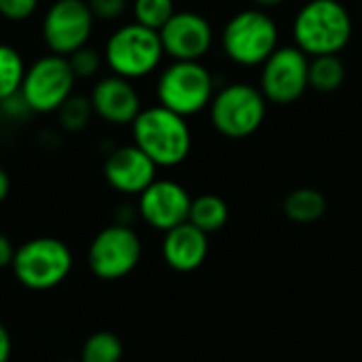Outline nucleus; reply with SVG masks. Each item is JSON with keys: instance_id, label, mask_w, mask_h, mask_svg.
Here are the masks:
<instances>
[{"instance_id": "nucleus-1", "label": "nucleus", "mask_w": 362, "mask_h": 362, "mask_svg": "<svg viewBox=\"0 0 362 362\" xmlns=\"http://www.w3.org/2000/svg\"><path fill=\"white\" fill-rule=\"evenodd\" d=\"M352 15L339 0L305 2L293 23L295 47L308 57L339 55L352 40Z\"/></svg>"}, {"instance_id": "nucleus-2", "label": "nucleus", "mask_w": 362, "mask_h": 362, "mask_svg": "<svg viewBox=\"0 0 362 362\" xmlns=\"http://www.w3.org/2000/svg\"><path fill=\"white\" fill-rule=\"evenodd\" d=\"M134 144L146 153L157 168L180 165L191 153V129L182 115L157 104L142 108L132 123Z\"/></svg>"}, {"instance_id": "nucleus-3", "label": "nucleus", "mask_w": 362, "mask_h": 362, "mask_svg": "<svg viewBox=\"0 0 362 362\" xmlns=\"http://www.w3.org/2000/svg\"><path fill=\"white\" fill-rule=\"evenodd\" d=\"M163 55L159 32L136 21L117 28L104 47V62L110 72L127 81L144 78L155 72Z\"/></svg>"}, {"instance_id": "nucleus-4", "label": "nucleus", "mask_w": 362, "mask_h": 362, "mask_svg": "<svg viewBox=\"0 0 362 362\" xmlns=\"http://www.w3.org/2000/svg\"><path fill=\"white\" fill-rule=\"evenodd\" d=\"M72 250L57 238H34L15 248L11 269L28 291H51L72 272Z\"/></svg>"}, {"instance_id": "nucleus-5", "label": "nucleus", "mask_w": 362, "mask_h": 362, "mask_svg": "<svg viewBox=\"0 0 362 362\" xmlns=\"http://www.w3.org/2000/svg\"><path fill=\"white\" fill-rule=\"evenodd\" d=\"M267 100L263 91L250 83H231L214 93L210 102V119L214 129L231 140L252 136L265 121Z\"/></svg>"}, {"instance_id": "nucleus-6", "label": "nucleus", "mask_w": 362, "mask_h": 362, "mask_svg": "<svg viewBox=\"0 0 362 362\" xmlns=\"http://www.w3.org/2000/svg\"><path fill=\"white\" fill-rule=\"evenodd\" d=\"M223 51L240 66H263L278 49V25L263 8L235 13L223 28Z\"/></svg>"}, {"instance_id": "nucleus-7", "label": "nucleus", "mask_w": 362, "mask_h": 362, "mask_svg": "<svg viewBox=\"0 0 362 362\" xmlns=\"http://www.w3.org/2000/svg\"><path fill=\"white\" fill-rule=\"evenodd\" d=\"M214 98V78L199 62H172L157 81V100L161 106L193 117L210 106Z\"/></svg>"}, {"instance_id": "nucleus-8", "label": "nucleus", "mask_w": 362, "mask_h": 362, "mask_svg": "<svg viewBox=\"0 0 362 362\" xmlns=\"http://www.w3.org/2000/svg\"><path fill=\"white\" fill-rule=\"evenodd\" d=\"M74 83L76 74L72 72L68 57L49 53L38 57L25 70L19 93L30 112L49 115L57 112L59 106L74 93Z\"/></svg>"}, {"instance_id": "nucleus-9", "label": "nucleus", "mask_w": 362, "mask_h": 362, "mask_svg": "<svg viewBox=\"0 0 362 362\" xmlns=\"http://www.w3.org/2000/svg\"><path fill=\"white\" fill-rule=\"evenodd\" d=\"M142 259V242L132 225H108L89 244L87 265L98 280L115 282L129 276Z\"/></svg>"}, {"instance_id": "nucleus-10", "label": "nucleus", "mask_w": 362, "mask_h": 362, "mask_svg": "<svg viewBox=\"0 0 362 362\" xmlns=\"http://www.w3.org/2000/svg\"><path fill=\"white\" fill-rule=\"evenodd\" d=\"M310 87V57L299 47H278L261 68V91L278 106L295 104Z\"/></svg>"}, {"instance_id": "nucleus-11", "label": "nucleus", "mask_w": 362, "mask_h": 362, "mask_svg": "<svg viewBox=\"0 0 362 362\" xmlns=\"http://www.w3.org/2000/svg\"><path fill=\"white\" fill-rule=\"evenodd\" d=\"M93 13L87 0H55L42 17V40L55 55H72L93 32Z\"/></svg>"}, {"instance_id": "nucleus-12", "label": "nucleus", "mask_w": 362, "mask_h": 362, "mask_svg": "<svg viewBox=\"0 0 362 362\" xmlns=\"http://www.w3.org/2000/svg\"><path fill=\"white\" fill-rule=\"evenodd\" d=\"M191 202L193 199L182 185L168 178H157L138 195V214L148 227L165 233L189 221Z\"/></svg>"}, {"instance_id": "nucleus-13", "label": "nucleus", "mask_w": 362, "mask_h": 362, "mask_svg": "<svg viewBox=\"0 0 362 362\" xmlns=\"http://www.w3.org/2000/svg\"><path fill=\"white\" fill-rule=\"evenodd\" d=\"M165 55L174 62H199L212 47L210 21L195 11H176L159 30Z\"/></svg>"}, {"instance_id": "nucleus-14", "label": "nucleus", "mask_w": 362, "mask_h": 362, "mask_svg": "<svg viewBox=\"0 0 362 362\" xmlns=\"http://www.w3.org/2000/svg\"><path fill=\"white\" fill-rule=\"evenodd\" d=\"M104 178L117 193L140 195L157 180V165L136 144H125L106 157Z\"/></svg>"}, {"instance_id": "nucleus-15", "label": "nucleus", "mask_w": 362, "mask_h": 362, "mask_svg": "<svg viewBox=\"0 0 362 362\" xmlns=\"http://www.w3.org/2000/svg\"><path fill=\"white\" fill-rule=\"evenodd\" d=\"M93 112L110 125H132L142 110L140 95L132 81L110 74L100 78L91 89Z\"/></svg>"}, {"instance_id": "nucleus-16", "label": "nucleus", "mask_w": 362, "mask_h": 362, "mask_svg": "<svg viewBox=\"0 0 362 362\" xmlns=\"http://www.w3.org/2000/svg\"><path fill=\"white\" fill-rule=\"evenodd\" d=\"M208 233L191 225L189 221L165 231L163 244H161V255L168 267L180 274L195 272L204 265L208 257Z\"/></svg>"}, {"instance_id": "nucleus-17", "label": "nucleus", "mask_w": 362, "mask_h": 362, "mask_svg": "<svg viewBox=\"0 0 362 362\" xmlns=\"http://www.w3.org/2000/svg\"><path fill=\"white\" fill-rule=\"evenodd\" d=\"M325 212H327V197L312 187L295 189L284 199V214L299 225L316 223L325 216Z\"/></svg>"}, {"instance_id": "nucleus-18", "label": "nucleus", "mask_w": 362, "mask_h": 362, "mask_svg": "<svg viewBox=\"0 0 362 362\" xmlns=\"http://www.w3.org/2000/svg\"><path fill=\"white\" fill-rule=\"evenodd\" d=\"M229 221V206L223 197L206 193L191 202L189 210V223L202 229L204 233H216L221 231Z\"/></svg>"}, {"instance_id": "nucleus-19", "label": "nucleus", "mask_w": 362, "mask_h": 362, "mask_svg": "<svg viewBox=\"0 0 362 362\" xmlns=\"http://www.w3.org/2000/svg\"><path fill=\"white\" fill-rule=\"evenodd\" d=\"M346 81V64L339 55H316L310 59V87L320 93L341 89Z\"/></svg>"}, {"instance_id": "nucleus-20", "label": "nucleus", "mask_w": 362, "mask_h": 362, "mask_svg": "<svg viewBox=\"0 0 362 362\" xmlns=\"http://www.w3.org/2000/svg\"><path fill=\"white\" fill-rule=\"evenodd\" d=\"M25 64L19 51L11 45L0 42V102L17 95L23 85Z\"/></svg>"}, {"instance_id": "nucleus-21", "label": "nucleus", "mask_w": 362, "mask_h": 362, "mask_svg": "<svg viewBox=\"0 0 362 362\" xmlns=\"http://www.w3.org/2000/svg\"><path fill=\"white\" fill-rule=\"evenodd\" d=\"M123 341L110 331H95L81 348V362H121Z\"/></svg>"}, {"instance_id": "nucleus-22", "label": "nucleus", "mask_w": 362, "mask_h": 362, "mask_svg": "<svg viewBox=\"0 0 362 362\" xmlns=\"http://www.w3.org/2000/svg\"><path fill=\"white\" fill-rule=\"evenodd\" d=\"M93 106L87 95H76L72 93L57 110V121L66 132H81L89 125L93 117Z\"/></svg>"}, {"instance_id": "nucleus-23", "label": "nucleus", "mask_w": 362, "mask_h": 362, "mask_svg": "<svg viewBox=\"0 0 362 362\" xmlns=\"http://www.w3.org/2000/svg\"><path fill=\"white\" fill-rule=\"evenodd\" d=\"M174 13V0H134V21L157 32Z\"/></svg>"}, {"instance_id": "nucleus-24", "label": "nucleus", "mask_w": 362, "mask_h": 362, "mask_svg": "<svg viewBox=\"0 0 362 362\" xmlns=\"http://www.w3.org/2000/svg\"><path fill=\"white\" fill-rule=\"evenodd\" d=\"M68 62H70L72 72L76 74V78H89V76L98 74L102 57L93 47L85 45L78 51H74L72 55H68Z\"/></svg>"}, {"instance_id": "nucleus-25", "label": "nucleus", "mask_w": 362, "mask_h": 362, "mask_svg": "<svg viewBox=\"0 0 362 362\" xmlns=\"http://www.w3.org/2000/svg\"><path fill=\"white\" fill-rule=\"evenodd\" d=\"M38 8V0H0V15L6 21H25Z\"/></svg>"}, {"instance_id": "nucleus-26", "label": "nucleus", "mask_w": 362, "mask_h": 362, "mask_svg": "<svg viewBox=\"0 0 362 362\" xmlns=\"http://www.w3.org/2000/svg\"><path fill=\"white\" fill-rule=\"evenodd\" d=\"M95 19L112 21L127 11V0H87Z\"/></svg>"}, {"instance_id": "nucleus-27", "label": "nucleus", "mask_w": 362, "mask_h": 362, "mask_svg": "<svg viewBox=\"0 0 362 362\" xmlns=\"http://www.w3.org/2000/svg\"><path fill=\"white\" fill-rule=\"evenodd\" d=\"M13 257H15V246H13V242L0 231V269L11 267Z\"/></svg>"}, {"instance_id": "nucleus-28", "label": "nucleus", "mask_w": 362, "mask_h": 362, "mask_svg": "<svg viewBox=\"0 0 362 362\" xmlns=\"http://www.w3.org/2000/svg\"><path fill=\"white\" fill-rule=\"evenodd\" d=\"M11 354H13V341H11L6 327L0 322V362L11 361Z\"/></svg>"}, {"instance_id": "nucleus-29", "label": "nucleus", "mask_w": 362, "mask_h": 362, "mask_svg": "<svg viewBox=\"0 0 362 362\" xmlns=\"http://www.w3.org/2000/svg\"><path fill=\"white\" fill-rule=\"evenodd\" d=\"M8 191H11V178H8V174L0 168V204L6 199Z\"/></svg>"}, {"instance_id": "nucleus-30", "label": "nucleus", "mask_w": 362, "mask_h": 362, "mask_svg": "<svg viewBox=\"0 0 362 362\" xmlns=\"http://www.w3.org/2000/svg\"><path fill=\"white\" fill-rule=\"evenodd\" d=\"M257 4V8H274V6H280L284 0H252Z\"/></svg>"}, {"instance_id": "nucleus-31", "label": "nucleus", "mask_w": 362, "mask_h": 362, "mask_svg": "<svg viewBox=\"0 0 362 362\" xmlns=\"http://www.w3.org/2000/svg\"><path fill=\"white\" fill-rule=\"evenodd\" d=\"M59 362H81V361H59Z\"/></svg>"}]
</instances>
